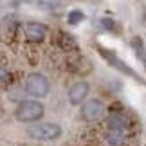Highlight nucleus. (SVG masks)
<instances>
[{
    "label": "nucleus",
    "instance_id": "nucleus-2",
    "mask_svg": "<svg viewBox=\"0 0 146 146\" xmlns=\"http://www.w3.org/2000/svg\"><path fill=\"white\" fill-rule=\"evenodd\" d=\"M27 135L36 141H52L61 135V128L56 123H38L27 130Z\"/></svg>",
    "mask_w": 146,
    "mask_h": 146
},
{
    "label": "nucleus",
    "instance_id": "nucleus-5",
    "mask_svg": "<svg viewBox=\"0 0 146 146\" xmlns=\"http://www.w3.org/2000/svg\"><path fill=\"white\" fill-rule=\"evenodd\" d=\"M103 112H105V106L98 99H90L81 106V115H83V119H87V121L99 119V117L103 115Z\"/></svg>",
    "mask_w": 146,
    "mask_h": 146
},
{
    "label": "nucleus",
    "instance_id": "nucleus-11",
    "mask_svg": "<svg viewBox=\"0 0 146 146\" xmlns=\"http://www.w3.org/2000/svg\"><path fill=\"white\" fill-rule=\"evenodd\" d=\"M60 45L61 47H63L65 50H76V47H78V43H76V40H74V38H72L70 35H65V33H60Z\"/></svg>",
    "mask_w": 146,
    "mask_h": 146
},
{
    "label": "nucleus",
    "instance_id": "nucleus-6",
    "mask_svg": "<svg viewBox=\"0 0 146 146\" xmlns=\"http://www.w3.org/2000/svg\"><path fill=\"white\" fill-rule=\"evenodd\" d=\"M24 33H25V38L29 42H43L45 36H47L45 25L38 24V22H29V24H25Z\"/></svg>",
    "mask_w": 146,
    "mask_h": 146
},
{
    "label": "nucleus",
    "instance_id": "nucleus-9",
    "mask_svg": "<svg viewBox=\"0 0 146 146\" xmlns=\"http://www.w3.org/2000/svg\"><path fill=\"white\" fill-rule=\"evenodd\" d=\"M130 45H132L133 50H135V56L143 61V65L146 67V50H144V45H143V40L139 36H133L132 42H130Z\"/></svg>",
    "mask_w": 146,
    "mask_h": 146
},
{
    "label": "nucleus",
    "instance_id": "nucleus-8",
    "mask_svg": "<svg viewBox=\"0 0 146 146\" xmlns=\"http://www.w3.org/2000/svg\"><path fill=\"white\" fill-rule=\"evenodd\" d=\"M106 126H108L110 132H123L128 128V119L125 117V114H119V112H115V114H110L108 121H106Z\"/></svg>",
    "mask_w": 146,
    "mask_h": 146
},
{
    "label": "nucleus",
    "instance_id": "nucleus-13",
    "mask_svg": "<svg viewBox=\"0 0 146 146\" xmlns=\"http://www.w3.org/2000/svg\"><path fill=\"white\" fill-rule=\"evenodd\" d=\"M67 20H69L70 25H76V24H80V22L85 20V15L78 9H72V11H69V15H67Z\"/></svg>",
    "mask_w": 146,
    "mask_h": 146
},
{
    "label": "nucleus",
    "instance_id": "nucleus-14",
    "mask_svg": "<svg viewBox=\"0 0 146 146\" xmlns=\"http://www.w3.org/2000/svg\"><path fill=\"white\" fill-rule=\"evenodd\" d=\"M101 25L105 27V29H108V31H114V27H115V22L114 20H108V18H101Z\"/></svg>",
    "mask_w": 146,
    "mask_h": 146
},
{
    "label": "nucleus",
    "instance_id": "nucleus-15",
    "mask_svg": "<svg viewBox=\"0 0 146 146\" xmlns=\"http://www.w3.org/2000/svg\"><path fill=\"white\" fill-rule=\"evenodd\" d=\"M2 83H4V85L7 83V70H5L4 65H2Z\"/></svg>",
    "mask_w": 146,
    "mask_h": 146
},
{
    "label": "nucleus",
    "instance_id": "nucleus-10",
    "mask_svg": "<svg viewBox=\"0 0 146 146\" xmlns=\"http://www.w3.org/2000/svg\"><path fill=\"white\" fill-rule=\"evenodd\" d=\"M105 139H106V143H108L110 146H119L123 141H125V133L123 132H106V135H105Z\"/></svg>",
    "mask_w": 146,
    "mask_h": 146
},
{
    "label": "nucleus",
    "instance_id": "nucleus-3",
    "mask_svg": "<svg viewBox=\"0 0 146 146\" xmlns=\"http://www.w3.org/2000/svg\"><path fill=\"white\" fill-rule=\"evenodd\" d=\"M98 49H99V54L103 56V58L108 61V63L114 67V69H117L119 72H123V74H126L128 78H132V80H135V81H139V83H144L143 81V78L137 74L135 70L133 69H130V67H128L125 61H123L119 56H117L114 50H108V49H105V47H101V45H98Z\"/></svg>",
    "mask_w": 146,
    "mask_h": 146
},
{
    "label": "nucleus",
    "instance_id": "nucleus-7",
    "mask_svg": "<svg viewBox=\"0 0 146 146\" xmlns=\"http://www.w3.org/2000/svg\"><path fill=\"white\" fill-rule=\"evenodd\" d=\"M87 94H88V83L87 81H78L74 83L70 88H69V101L72 105H80L83 99L87 98Z\"/></svg>",
    "mask_w": 146,
    "mask_h": 146
},
{
    "label": "nucleus",
    "instance_id": "nucleus-4",
    "mask_svg": "<svg viewBox=\"0 0 146 146\" xmlns=\"http://www.w3.org/2000/svg\"><path fill=\"white\" fill-rule=\"evenodd\" d=\"M25 90L33 98H45L49 94V90H50V85H49L47 78L43 74L33 72V74H29L27 80H25Z\"/></svg>",
    "mask_w": 146,
    "mask_h": 146
},
{
    "label": "nucleus",
    "instance_id": "nucleus-1",
    "mask_svg": "<svg viewBox=\"0 0 146 146\" xmlns=\"http://www.w3.org/2000/svg\"><path fill=\"white\" fill-rule=\"evenodd\" d=\"M43 115V105L38 101H22L18 108L15 110V117L22 123H33L38 121Z\"/></svg>",
    "mask_w": 146,
    "mask_h": 146
},
{
    "label": "nucleus",
    "instance_id": "nucleus-12",
    "mask_svg": "<svg viewBox=\"0 0 146 146\" xmlns=\"http://www.w3.org/2000/svg\"><path fill=\"white\" fill-rule=\"evenodd\" d=\"M25 2H35L40 9H56V7H61L60 0H25Z\"/></svg>",
    "mask_w": 146,
    "mask_h": 146
}]
</instances>
